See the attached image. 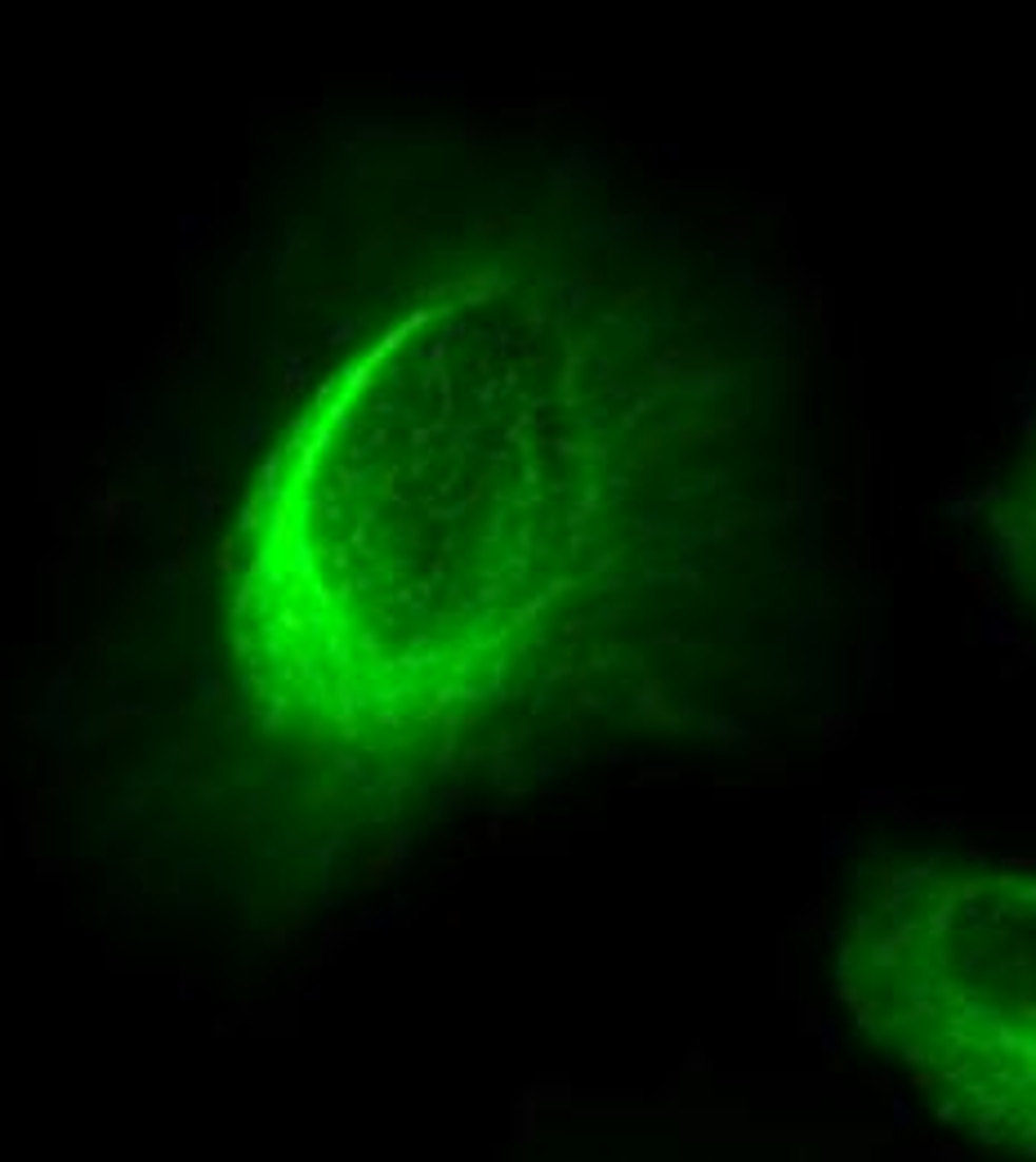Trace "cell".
<instances>
[{"label":"cell","mask_w":1036,"mask_h":1162,"mask_svg":"<svg viewBox=\"0 0 1036 1162\" xmlns=\"http://www.w3.org/2000/svg\"><path fill=\"white\" fill-rule=\"evenodd\" d=\"M836 988L934 1118L1036 1162V864L943 850L872 868Z\"/></svg>","instance_id":"cell-2"},{"label":"cell","mask_w":1036,"mask_h":1162,"mask_svg":"<svg viewBox=\"0 0 1036 1162\" xmlns=\"http://www.w3.org/2000/svg\"><path fill=\"white\" fill-rule=\"evenodd\" d=\"M608 452L563 359L501 317H411L263 465L233 658L263 729L403 770L519 698L581 590Z\"/></svg>","instance_id":"cell-1"},{"label":"cell","mask_w":1036,"mask_h":1162,"mask_svg":"<svg viewBox=\"0 0 1036 1162\" xmlns=\"http://www.w3.org/2000/svg\"><path fill=\"white\" fill-rule=\"evenodd\" d=\"M996 555L1036 617V429L996 501Z\"/></svg>","instance_id":"cell-3"}]
</instances>
